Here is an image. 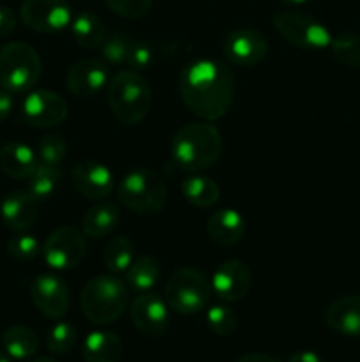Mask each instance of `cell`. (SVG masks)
Wrapping results in <instances>:
<instances>
[{"mask_svg":"<svg viewBox=\"0 0 360 362\" xmlns=\"http://www.w3.org/2000/svg\"><path fill=\"white\" fill-rule=\"evenodd\" d=\"M210 297V279L194 267L176 269L166 281L164 300L175 313H200L208 306Z\"/></svg>","mask_w":360,"mask_h":362,"instance_id":"cell-7","label":"cell"},{"mask_svg":"<svg viewBox=\"0 0 360 362\" xmlns=\"http://www.w3.org/2000/svg\"><path fill=\"white\" fill-rule=\"evenodd\" d=\"M14 110V98L11 92H7L6 88L0 90V122L7 119V117L13 113Z\"/></svg>","mask_w":360,"mask_h":362,"instance_id":"cell-39","label":"cell"},{"mask_svg":"<svg viewBox=\"0 0 360 362\" xmlns=\"http://www.w3.org/2000/svg\"><path fill=\"white\" fill-rule=\"evenodd\" d=\"M30 362H56V361L53 359V357H35V359Z\"/></svg>","mask_w":360,"mask_h":362,"instance_id":"cell-43","label":"cell"},{"mask_svg":"<svg viewBox=\"0 0 360 362\" xmlns=\"http://www.w3.org/2000/svg\"><path fill=\"white\" fill-rule=\"evenodd\" d=\"M71 37L78 46L85 49L101 48L106 39V27L97 14L90 11H81L73 18L69 25Z\"/></svg>","mask_w":360,"mask_h":362,"instance_id":"cell-24","label":"cell"},{"mask_svg":"<svg viewBox=\"0 0 360 362\" xmlns=\"http://www.w3.org/2000/svg\"><path fill=\"white\" fill-rule=\"evenodd\" d=\"M246 219L239 211L224 207L215 211L207 221V235L217 246H233L246 233Z\"/></svg>","mask_w":360,"mask_h":362,"instance_id":"cell-20","label":"cell"},{"mask_svg":"<svg viewBox=\"0 0 360 362\" xmlns=\"http://www.w3.org/2000/svg\"><path fill=\"white\" fill-rule=\"evenodd\" d=\"M272 23L289 45L302 49H325L334 37L318 18L302 11H277L272 16Z\"/></svg>","mask_w":360,"mask_h":362,"instance_id":"cell-8","label":"cell"},{"mask_svg":"<svg viewBox=\"0 0 360 362\" xmlns=\"http://www.w3.org/2000/svg\"><path fill=\"white\" fill-rule=\"evenodd\" d=\"M328 48L339 64L352 67V69H360V34L341 32L332 37Z\"/></svg>","mask_w":360,"mask_h":362,"instance_id":"cell-30","label":"cell"},{"mask_svg":"<svg viewBox=\"0 0 360 362\" xmlns=\"http://www.w3.org/2000/svg\"><path fill=\"white\" fill-rule=\"evenodd\" d=\"M212 293L222 303H236L249 293L253 286V272L242 260H226L219 265L210 278Z\"/></svg>","mask_w":360,"mask_h":362,"instance_id":"cell-15","label":"cell"},{"mask_svg":"<svg viewBox=\"0 0 360 362\" xmlns=\"http://www.w3.org/2000/svg\"><path fill=\"white\" fill-rule=\"evenodd\" d=\"M78 341V332L71 322H56L46 336V346L55 356L71 352Z\"/></svg>","mask_w":360,"mask_h":362,"instance_id":"cell-32","label":"cell"},{"mask_svg":"<svg viewBox=\"0 0 360 362\" xmlns=\"http://www.w3.org/2000/svg\"><path fill=\"white\" fill-rule=\"evenodd\" d=\"M37 166V154L23 141H7L0 148V170L11 179H28Z\"/></svg>","mask_w":360,"mask_h":362,"instance_id":"cell-21","label":"cell"},{"mask_svg":"<svg viewBox=\"0 0 360 362\" xmlns=\"http://www.w3.org/2000/svg\"><path fill=\"white\" fill-rule=\"evenodd\" d=\"M325 322L332 331L348 338H360V296L337 297L328 304Z\"/></svg>","mask_w":360,"mask_h":362,"instance_id":"cell-18","label":"cell"},{"mask_svg":"<svg viewBox=\"0 0 360 362\" xmlns=\"http://www.w3.org/2000/svg\"><path fill=\"white\" fill-rule=\"evenodd\" d=\"M0 362H13V361H11V357L7 356L4 350H0Z\"/></svg>","mask_w":360,"mask_h":362,"instance_id":"cell-44","label":"cell"},{"mask_svg":"<svg viewBox=\"0 0 360 362\" xmlns=\"http://www.w3.org/2000/svg\"><path fill=\"white\" fill-rule=\"evenodd\" d=\"M205 320H207V327L215 336L224 338V336L233 334L236 331L239 315H236V311L232 306H228V303H222L208 308L207 313H205Z\"/></svg>","mask_w":360,"mask_h":362,"instance_id":"cell-31","label":"cell"},{"mask_svg":"<svg viewBox=\"0 0 360 362\" xmlns=\"http://www.w3.org/2000/svg\"><path fill=\"white\" fill-rule=\"evenodd\" d=\"M30 297L44 317L59 320L69 311L71 292L67 283L55 274H41L32 281Z\"/></svg>","mask_w":360,"mask_h":362,"instance_id":"cell-14","label":"cell"},{"mask_svg":"<svg viewBox=\"0 0 360 362\" xmlns=\"http://www.w3.org/2000/svg\"><path fill=\"white\" fill-rule=\"evenodd\" d=\"M134 258H136V247H134L133 240L126 235L113 237L106 246L104 255H102L106 269L116 276L124 274L131 267Z\"/></svg>","mask_w":360,"mask_h":362,"instance_id":"cell-28","label":"cell"},{"mask_svg":"<svg viewBox=\"0 0 360 362\" xmlns=\"http://www.w3.org/2000/svg\"><path fill=\"white\" fill-rule=\"evenodd\" d=\"M120 209L112 202H102L88 209L81 221V230L90 239H102L119 226Z\"/></svg>","mask_w":360,"mask_h":362,"instance_id":"cell-23","label":"cell"},{"mask_svg":"<svg viewBox=\"0 0 360 362\" xmlns=\"http://www.w3.org/2000/svg\"><path fill=\"white\" fill-rule=\"evenodd\" d=\"M119 202L131 212L150 216L164 209L168 187L164 180L148 168H134L122 177L116 187Z\"/></svg>","mask_w":360,"mask_h":362,"instance_id":"cell-5","label":"cell"},{"mask_svg":"<svg viewBox=\"0 0 360 362\" xmlns=\"http://www.w3.org/2000/svg\"><path fill=\"white\" fill-rule=\"evenodd\" d=\"M37 204L28 191H11L0 204V219L13 232H25L37 218Z\"/></svg>","mask_w":360,"mask_h":362,"instance_id":"cell-19","label":"cell"},{"mask_svg":"<svg viewBox=\"0 0 360 362\" xmlns=\"http://www.w3.org/2000/svg\"><path fill=\"white\" fill-rule=\"evenodd\" d=\"M236 362H281V361L274 356H268V354L253 352V354H246V356H242Z\"/></svg>","mask_w":360,"mask_h":362,"instance_id":"cell-41","label":"cell"},{"mask_svg":"<svg viewBox=\"0 0 360 362\" xmlns=\"http://www.w3.org/2000/svg\"><path fill=\"white\" fill-rule=\"evenodd\" d=\"M42 73L35 48L23 41H11L0 48V85L11 94L30 92Z\"/></svg>","mask_w":360,"mask_h":362,"instance_id":"cell-6","label":"cell"},{"mask_svg":"<svg viewBox=\"0 0 360 362\" xmlns=\"http://www.w3.org/2000/svg\"><path fill=\"white\" fill-rule=\"evenodd\" d=\"M180 191L191 205L200 209L214 207L219 202V186L210 177L193 173L180 182Z\"/></svg>","mask_w":360,"mask_h":362,"instance_id":"cell-26","label":"cell"},{"mask_svg":"<svg viewBox=\"0 0 360 362\" xmlns=\"http://www.w3.org/2000/svg\"><path fill=\"white\" fill-rule=\"evenodd\" d=\"M281 4H284V6H289V7H299V6H304V4L311 2V0H279Z\"/></svg>","mask_w":360,"mask_h":362,"instance_id":"cell-42","label":"cell"},{"mask_svg":"<svg viewBox=\"0 0 360 362\" xmlns=\"http://www.w3.org/2000/svg\"><path fill=\"white\" fill-rule=\"evenodd\" d=\"M27 180V191L32 194V198L37 202H44L53 197L59 187L60 180H62V170L60 166L39 165Z\"/></svg>","mask_w":360,"mask_h":362,"instance_id":"cell-29","label":"cell"},{"mask_svg":"<svg viewBox=\"0 0 360 362\" xmlns=\"http://www.w3.org/2000/svg\"><path fill=\"white\" fill-rule=\"evenodd\" d=\"M109 83V69L104 60L81 59L69 67L66 85L78 98L99 94Z\"/></svg>","mask_w":360,"mask_h":362,"instance_id":"cell-17","label":"cell"},{"mask_svg":"<svg viewBox=\"0 0 360 362\" xmlns=\"http://www.w3.org/2000/svg\"><path fill=\"white\" fill-rule=\"evenodd\" d=\"M108 103L120 124L134 126L150 112L152 88L138 71H120L109 78Z\"/></svg>","mask_w":360,"mask_h":362,"instance_id":"cell-4","label":"cell"},{"mask_svg":"<svg viewBox=\"0 0 360 362\" xmlns=\"http://www.w3.org/2000/svg\"><path fill=\"white\" fill-rule=\"evenodd\" d=\"M7 251L18 262H30L42 253V246L34 235L25 232H16L7 240Z\"/></svg>","mask_w":360,"mask_h":362,"instance_id":"cell-35","label":"cell"},{"mask_svg":"<svg viewBox=\"0 0 360 362\" xmlns=\"http://www.w3.org/2000/svg\"><path fill=\"white\" fill-rule=\"evenodd\" d=\"M4 352L14 361H28L37 354L39 338L27 325H11L2 332Z\"/></svg>","mask_w":360,"mask_h":362,"instance_id":"cell-25","label":"cell"},{"mask_svg":"<svg viewBox=\"0 0 360 362\" xmlns=\"http://www.w3.org/2000/svg\"><path fill=\"white\" fill-rule=\"evenodd\" d=\"M16 28V14L9 7L0 6V37H6Z\"/></svg>","mask_w":360,"mask_h":362,"instance_id":"cell-38","label":"cell"},{"mask_svg":"<svg viewBox=\"0 0 360 362\" xmlns=\"http://www.w3.org/2000/svg\"><path fill=\"white\" fill-rule=\"evenodd\" d=\"M42 258L53 271H71L87 257V240L83 230L64 225L53 230L42 244Z\"/></svg>","mask_w":360,"mask_h":362,"instance_id":"cell-9","label":"cell"},{"mask_svg":"<svg viewBox=\"0 0 360 362\" xmlns=\"http://www.w3.org/2000/svg\"><path fill=\"white\" fill-rule=\"evenodd\" d=\"M222 55L236 67L258 66L268 53V41L254 28H236L222 39Z\"/></svg>","mask_w":360,"mask_h":362,"instance_id":"cell-12","label":"cell"},{"mask_svg":"<svg viewBox=\"0 0 360 362\" xmlns=\"http://www.w3.org/2000/svg\"><path fill=\"white\" fill-rule=\"evenodd\" d=\"M154 0H104L106 7L113 14L127 20H136L150 11Z\"/></svg>","mask_w":360,"mask_h":362,"instance_id":"cell-36","label":"cell"},{"mask_svg":"<svg viewBox=\"0 0 360 362\" xmlns=\"http://www.w3.org/2000/svg\"><path fill=\"white\" fill-rule=\"evenodd\" d=\"M288 362H323V359L313 350H296L289 354Z\"/></svg>","mask_w":360,"mask_h":362,"instance_id":"cell-40","label":"cell"},{"mask_svg":"<svg viewBox=\"0 0 360 362\" xmlns=\"http://www.w3.org/2000/svg\"><path fill=\"white\" fill-rule=\"evenodd\" d=\"M152 62H154V52H152L150 46H148L147 42L133 41L129 57H127V66H129L133 71L141 73V71L148 69Z\"/></svg>","mask_w":360,"mask_h":362,"instance_id":"cell-37","label":"cell"},{"mask_svg":"<svg viewBox=\"0 0 360 362\" xmlns=\"http://www.w3.org/2000/svg\"><path fill=\"white\" fill-rule=\"evenodd\" d=\"M179 88L184 103L194 115L214 122L232 108L235 78L224 64L214 59H198L182 69Z\"/></svg>","mask_w":360,"mask_h":362,"instance_id":"cell-1","label":"cell"},{"mask_svg":"<svg viewBox=\"0 0 360 362\" xmlns=\"http://www.w3.org/2000/svg\"><path fill=\"white\" fill-rule=\"evenodd\" d=\"M131 46H133V41L126 34L115 32L112 35H106L104 42L101 45L102 60L108 66H122V64H127Z\"/></svg>","mask_w":360,"mask_h":362,"instance_id":"cell-34","label":"cell"},{"mask_svg":"<svg viewBox=\"0 0 360 362\" xmlns=\"http://www.w3.org/2000/svg\"><path fill=\"white\" fill-rule=\"evenodd\" d=\"M35 154H37L39 165L60 166V163L67 156V141L60 134H44L39 140Z\"/></svg>","mask_w":360,"mask_h":362,"instance_id":"cell-33","label":"cell"},{"mask_svg":"<svg viewBox=\"0 0 360 362\" xmlns=\"http://www.w3.org/2000/svg\"><path fill=\"white\" fill-rule=\"evenodd\" d=\"M81 311L94 325H108L119 320L129 304V286L116 274H101L88 279L81 290Z\"/></svg>","mask_w":360,"mask_h":362,"instance_id":"cell-3","label":"cell"},{"mask_svg":"<svg viewBox=\"0 0 360 362\" xmlns=\"http://www.w3.org/2000/svg\"><path fill=\"white\" fill-rule=\"evenodd\" d=\"M222 152V138L217 127L207 120L180 127L169 145L173 163L180 170L200 173L212 168Z\"/></svg>","mask_w":360,"mask_h":362,"instance_id":"cell-2","label":"cell"},{"mask_svg":"<svg viewBox=\"0 0 360 362\" xmlns=\"http://www.w3.org/2000/svg\"><path fill=\"white\" fill-rule=\"evenodd\" d=\"M71 180L78 193L92 202H101L112 194L115 187L113 173L108 166L97 161H81L71 170Z\"/></svg>","mask_w":360,"mask_h":362,"instance_id":"cell-16","label":"cell"},{"mask_svg":"<svg viewBox=\"0 0 360 362\" xmlns=\"http://www.w3.org/2000/svg\"><path fill=\"white\" fill-rule=\"evenodd\" d=\"M159 274H161V269H159L157 260L150 255H141L134 258L131 267L126 271V283L138 293L150 292L157 285Z\"/></svg>","mask_w":360,"mask_h":362,"instance_id":"cell-27","label":"cell"},{"mask_svg":"<svg viewBox=\"0 0 360 362\" xmlns=\"http://www.w3.org/2000/svg\"><path fill=\"white\" fill-rule=\"evenodd\" d=\"M129 317L134 327L148 338H159L169 324V306L161 296L150 292L138 293L129 306Z\"/></svg>","mask_w":360,"mask_h":362,"instance_id":"cell-13","label":"cell"},{"mask_svg":"<svg viewBox=\"0 0 360 362\" xmlns=\"http://www.w3.org/2000/svg\"><path fill=\"white\" fill-rule=\"evenodd\" d=\"M20 16L32 30L56 34L69 27L73 11L67 0H23Z\"/></svg>","mask_w":360,"mask_h":362,"instance_id":"cell-11","label":"cell"},{"mask_svg":"<svg viewBox=\"0 0 360 362\" xmlns=\"http://www.w3.org/2000/svg\"><path fill=\"white\" fill-rule=\"evenodd\" d=\"M21 115L25 122L32 127L46 129L62 124L69 115V105L59 92L30 90L21 103Z\"/></svg>","mask_w":360,"mask_h":362,"instance_id":"cell-10","label":"cell"},{"mask_svg":"<svg viewBox=\"0 0 360 362\" xmlns=\"http://www.w3.org/2000/svg\"><path fill=\"white\" fill-rule=\"evenodd\" d=\"M124 354V343L115 332L94 331L87 334L81 345L85 362H119Z\"/></svg>","mask_w":360,"mask_h":362,"instance_id":"cell-22","label":"cell"}]
</instances>
